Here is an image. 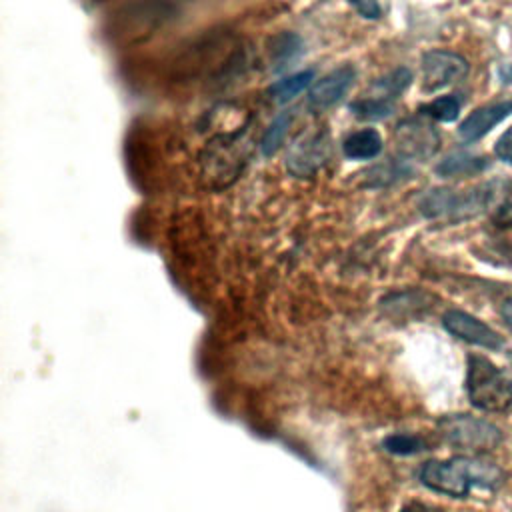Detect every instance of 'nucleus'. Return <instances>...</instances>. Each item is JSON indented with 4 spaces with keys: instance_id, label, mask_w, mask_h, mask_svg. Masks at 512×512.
Wrapping results in <instances>:
<instances>
[{
    "instance_id": "7ed1b4c3",
    "label": "nucleus",
    "mask_w": 512,
    "mask_h": 512,
    "mask_svg": "<svg viewBox=\"0 0 512 512\" xmlns=\"http://www.w3.org/2000/svg\"><path fill=\"white\" fill-rule=\"evenodd\" d=\"M496 196L492 184H482L464 192H456L450 188H432L420 198V212L430 218H448L462 220L470 218L482 210H486Z\"/></svg>"
},
{
    "instance_id": "aec40b11",
    "label": "nucleus",
    "mask_w": 512,
    "mask_h": 512,
    "mask_svg": "<svg viewBox=\"0 0 512 512\" xmlns=\"http://www.w3.org/2000/svg\"><path fill=\"white\" fill-rule=\"evenodd\" d=\"M420 112L438 122H454L460 114V100L452 94L440 96V98H434L432 102L424 104L420 108Z\"/></svg>"
},
{
    "instance_id": "a878e982",
    "label": "nucleus",
    "mask_w": 512,
    "mask_h": 512,
    "mask_svg": "<svg viewBox=\"0 0 512 512\" xmlns=\"http://www.w3.org/2000/svg\"><path fill=\"white\" fill-rule=\"evenodd\" d=\"M510 362H512V350H510Z\"/></svg>"
},
{
    "instance_id": "f257e3e1",
    "label": "nucleus",
    "mask_w": 512,
    "mask_h": 512,
    "mask_svg": "<svg viewBox=\"0 0 512 512\" xmlns=\"http://www.w3.org/2000/svg\"><path fill=\"white\" fill-rule=\"evenodd\" d=\"M420 482L434 492L464 498L472 488L496 490L504 482V470L480 454L430 460L420 468Z\"/></svg>"
},
{
    "instance_id": "0eeeda50",
    "label": "nucleus",
    "mask_w": 512,
    "mask_h": 512,
    "mask_svg": "<svg viewBox=\"0 0 512 512\" xmlns=\"http://www.w3.org/2000/svg\"><path fill=\"white\" fill-rule=\"evenodd\" d=\"M468 74V62L450 50H428L422 56V88L436 92L460 82Z\"/></svg>"
},
{
    "instance_id": "f8f14e48",
    "label": "nucleus",
    "mask_w": 512,
    "mask_h": 512,
    "mask_svg": "<svg viewBox=\"0 0 512 512\" xmlns=\"http://www.w3.org/2000/svg\"><path fill=\"white\" fill-rule=\"evenodd\" d=\"M430 302V294L422 292V290H402V292H392L386 298H382V310L394 318H404V316H412L418 314L420 310H424Z\"/></svg>"
},
{
    "instance_id": "9d476101",
    "label": "nucleus",
    "mask_w": 512,
    "mask_h": 512,
    "mask_svg": "<svg viewBox=\"0 0 512 512\" xmlns=\"http://www.w3.org/2000/svg\"><path fill=\"white\" fill-rule=\"evenodd\" d=\"M510 114H512V100H500V102L480 106L464 118V122L458 128V134L466 142H476Z\"/></svg>"
},
{
    "instance_id": "f3484780",
    "label": "nucleus",
    "mask_w": 512,
    "mask_h": 512,
    "mask_svg": "<svg viewBox=\"0 0 512 512\" xmlns=\"http://www.w3.org/2000/svg\"><path fill=\"white\" fill-rule=\"evenodd\" d=\"M314 80V70H300L296 74H290L278 82H274L270 86V96L276 100V102H288L292 98H296L302 90H306Z\"/></svg>"
},
{
    "instance_id": "9b49d317",
    "label": "nucleus",
    "mask_w": 512,
    "mask_h": 512,
    "mask_svg": "<svg viewBox=\"0 0 512 512\" xmlns=\"http://www.w3.org/2000/svg\"><path fill=\"white\" fill-rule=\"evenodd\" d=\"M342 152L350 160H372L382 152V136L374 128L356 130L342 142Z\"/></svg>"
},
{
    "instance_id": "20e7f679",
    "label": "nucleus",
    "mask_w": 512,
    "mask_h": 512,
    "mask_svg": "<svg viewBox=\"0 0 512 512\" xmlns=\"http://www.w3.org/2000/svg\"><path fill=\"white\" fill-rule=\"evenodd\" d=\"M438 430L450 446L472 454L492 452L502 442V434L492 422L470 414L444 416L438 420Z\"/></svg>"
},
{
    "instance_id": "ddd939ff",
    "label": "nucleus",
    "mask_w": 512,
    "mask_h": 512,
    "mask_svg": "<svg viewBox=\"0 0 512 512\" xmlns=\"http://www.w3.org/2000/svg\"><path fill=\"white\" fill-rule=\"evenodd\" d=\"M304 52V42L294 32H280L270 42V60L274 70H282L292 64Z\"/></svg>"
},
{
    "instance_id": "1a4fd4ad",
    "label": "nucleus",
    "mask_w": 512,
    "mask_h": 512,
    "mask_svg": "<svg viewBox=\"0 0 512 512\" xmlns=\"http://www.w3.org/2000/svg\"><path fill=\"white\" fill-rule=\"evenodd\" d=\"M356 80V68L352 64H342L310 86L308 102L316 110H324L334 106L344 98V94L352 88Z\"/></svg>"
},
{
    "instance_id": "5701e85b",
    "label": "nucleus",
    "mask_w": 512,
    "mask_h": 512,
    "mask_svg": "<svg viewBox=\"0 0 512 512\" xmlns=\"http://www.w3.org/2000/svg\"><path fill=\"white\" fill-rule=\"evenodd\" d=\"M496 156L512 166V126L498 138L496 142Z\"/></svg>"
},
{
    "instance_id": "dca6fc26",
    "label": "nucleus",
    "mask_w": 512,
    "mask_h": 512,
    "mask_svg": "<svg viewBox=\"0 0 512 512\" xmlns=\"http://www.w3.org/2000/svg\"><path fill=\"white\" fill-rule=\"evenodd\" d=\"M410 172L412 170L406 164V160H386V162L376 164L370 170H366L364 178H366V186L382 188V186H388L396 180H402Z\"/></svg>"
},
{
    "instance_id": "b1692460",
    "label": "nucleus",
    "mask_w": 512,
    "mask_h": 512,
    "mask_svg": "<svg viewBox=\"0 0 512 512\" xmlns=\"http://www.w3.org/2000/svg\"><path fill=\"white\" fill-rule=\"evenodd\" d=\"M400 512H442V510L432 508V506H426V504H420V502H412V504L404 506Z\"/></svg>"
},
{
    "instance_id": "2eb2a0df",
    "label": "nucleus",
    "mask_w": 512,
    "mask_h": 512,
    "mask_svg": "<svg viewBox=\"0 0 512 512\" xmlns=\"http://www.w3.org/2000/svg\"><path fill=\"white\" fill-rule=\"evenodd\" d=\"M410 82H412V72L408 68L400 66V68H394L392 72L384 74L382 78H378L372 84L370 94L396 102V98L410 86Z\"/></svg>"
},
{
    "instance_id": "6e6552de",
    "label": "nucleus",
    "mask_w": 512,
    "mask_h": 512,
    "mask_svg": "<svg viewBox=\"0 0 512 512\" xmlns=\"http://www.w3.org/2000/svg\"><path fill=\"white\" fill-rule=\"evenodd\" d=\"M442 324L452 336L486 350H498L504 344L502 336L496 330L462 310H448L442 316Z\"/></svg>"
},
{
    "instance_id": "4be33fe9",
    "label": "nucleus",
    "mask_w": 512,
    "mask_h": 512,
    "mask_svg": "<svg viewBox=\"0 0 512 512\" xmlns=\"http://www.w3.org/2000/svg\"><path fill=\"white\" fill-rule=\"evenodd\" d=\"M348 4L354 6V10L366 20H378L382 14L378 0H348Z\"/></svg>"
},
{
    "instance_id": "393cba45",
    "label": "nucleus",
    "mask_w": 512,
    "mask_h": 512,
    "mask_svg": "<svg viewBox=\"0 0 512 512\" xmlns=\"http://www.w3.org/2000/svg\"><path fill=\"white\" fill-rule=\"evenodd\" d=\"M502 318H504V322L512 328V298H508V300L502 304Z\"/></svg>"
},
{
    "instance_id": "6ab92c4d",
    "label": "nucleus",
    "mask_w": 512,
    "mask_h": 512,
    "mask_svg": "<svg viewBox=\"0 0 512 512\" xmlns=\"http://www.w3.org/2000/svg\"><path fill=\"white\" fill-rule=\"evenodd\" d=\"M292 118L294 114L292 112H280L272 122L270 126L266 128V132L262 134V140H260V152L264 156H272L278 152V148L282 146L284 138H286V132L292 124Z\"/></svg>"
},
{
    "instance_id": "a211bd4d",
    "label": "nucleus",
    "mask_w": 512,
    "mask_h": 512,
    "mask_svg": "<svg viewBox=\"0 0 512 512\" xmlns=\"http://www.w3.org/2000/svg\"><path fill=\"white\" fill-rule=\"evenodd\" d=\"M396 108L394 100L388 98H380L374 94H366L360 100H354L350 104V112L360 118V120H382L388 118Z\"/></svg>"
},
{
    "instance_id": "423d86ee",
    "label": "nucleus",
    "mask_w": 512,
    "mask_h": 512,
    "mask_svg": "<svg viewBox=\"0 0 512 512\" xmlns=\"http://www.w3.org/2000/svg\"><path fill=\"white\" fill-rule=\"evenodd\" d=\"M330 158V136L326 130L300 134L288 148L286 168L292 176L304 178L316 174Z\"/></svg>"
},
{
    "instance_id": "4468645a",
    "label": "nucleus",
    "mask_w": 512,
    "mask_h": 512,
    "mask_svg": "<svg viewBox=\"0 0 512 512\" xmlns=\"http://www.w3.org/2000/svg\"><path fill=\"white\" fill-rule=\"evenodd\" d=\"M486 164L488 162L482 156H474L468 152H452L444 160H440V164L436 166V174H440L444 178L466 176V174H476V172L484 170Z\"/></svg>"
},
{
    "instance_id": "412c9836",
    "label": "nucleus",
    "mask_w": 512,
    "mask_h": 512,
    "mask_svg": "<svg viewBox=\"0 0 512 512\" xmlns=\"http://www.w3.org/2000/svg\"><path fill=\"white\" fill-rule=\"evenodd\" d=\"M382 446L386 452L398 454V456H410V454H418V452L426 450L424 438H420L416 434H390L388 438H384Z\"/></svg>"
},
{
    "instance_id": "39448f33",
    "label": "nucleus",
    "mask_w": 512,
    "mask_h": 512,
    "mask_svg": "<svg viewBox=\"0 0 512 512\" xmlns=\"http://www.w3.org/2000/svg\"><path fill=\"white\" fill-rule=\"evenodd\" d=\"M394 140L404 160H428L440 148V134L434 124L422 116L404 118L394 130Z\"/></svg>"
},
{
    "instance_id": "f03ea898",
    "label": "nucleus",
    "mask_w": 512,
    "mask_h": 512,
    "mask_svg": "<svg viewBox=\"0 0 512 512\" xmlns=\"http://www.w3.org/2000/svg\"><path fill=\"white\" fill-rule=\"evenodd\" d=\"M466 392L470 404L482 412H504L512 406V380L482 354L468 356Z\"/></svg>"
}]
</instances>
